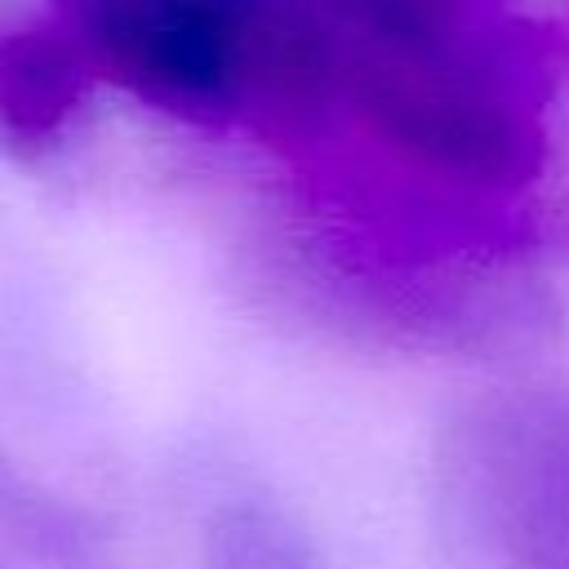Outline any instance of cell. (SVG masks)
Masks as SVG:
<instances>
[{
    "instance_id": "cell-3",
    "label": "cell",
    "mask_w": 569,
    "mask_h": 569,
    "mask_svg": "<svg viewBox=\"0 0 569 569\" xmlns=\"http://www.w3.org/2000/svg\"><path fill=\"white\" fill-rule=\"evenodd\" d=\"M93 58L71 27H22L0 40V142L40 160L53 151L93 93Z\"/></svg>"
},
{
    "instance_id": "cell-4",
    "label": "cell",
    "mask_w": 569,
    "mask_h": 569,
    "mask_svg": "<svg viewBox=\"0 0 569 569\" xmlns=\"http://www.w3.org/2000/svg\"><path fill=\"white\" fill-rule=\"evenodd\" d=\"M0 538L49 569H107L102 529L62 493L44 489L0 453Z\"/></svg>"
},
{
    "instance_id": "cell-5",
    "label": "cell",
    "mask_w": 569,
    "mask_h": 569,
    "mask_svg": "<svg viewBox=\"0 0 569 569\" xmlns=\"http://www.w3.org/2000/svg\"><path fill=\"white\" fill-rule=\"evenodd\" d=\"M209 569H325L316 542L276 502L236 498L204 525Z\"/></svg>"
},
{
    "instance_id": "cell-1",
    "label": "cell",
    "mask_w": 569,
    "mask_h": 569,
    "mask_svg": "<svg viewBox=\"0 0 569 569\" xmlns=\"http://www.w3.org/2000/svg\"><path fill=\"white\" fill-rule=\"evenodd\" d=\"M556 67L551 36L516 9L418 44L351 49L316 133H356L418 200L498 204L542 173Z\"/></svg>"
},
{
    "instance_id": "cell-2",
    "label": "cell",
    "mask_w": 569,
    "mask_h": 569,
    "mask_svg": "<svg viewBox=\"0 0 569 569\" xmlns=\"http://www.w3.org/2000/svg\"><path fill=\"white\" fill-rule=\"evenodd\" d=\"M427 529L440 569H569V387L462 396L427 449Z\"/></svg>"
}]
</instances>
